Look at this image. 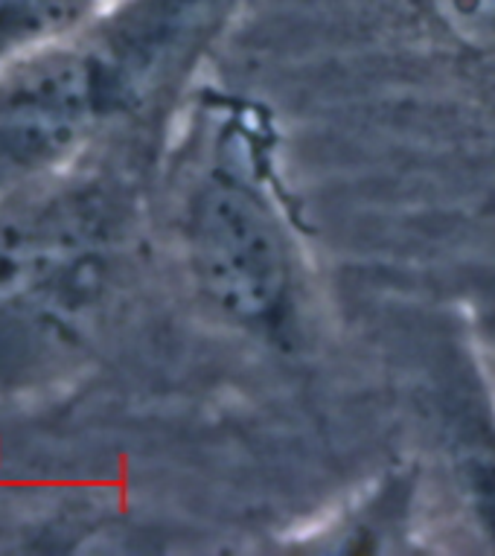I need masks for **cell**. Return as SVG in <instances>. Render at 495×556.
Wrapping results in <instances>:
<instances>
[{"label": "cell", "mask_w": 495, "mask_h": 556, "mask_svg": "<svg viewBox=\"0 0 495 556\" xmlns=\"http://www.w3.org/2000/svg\"><path fill=\"white\" fill-rule=\"evenodd\" d=\"M131 239V190L100 149L0 192V393L50 388L88 356Z\"/></svg>", "instance_id": "1"}, {"label": "cell", "mask_w": 495, "mask_h": 556, "mask_svg": "<svg viewBox=\"0 0 495 556\" xmlns=\"http://www.w3.org/2000/svg\"><path fill=\"white\" fill-rule=\"evenodd\" d=\"M237 0H111L82 27L0 64V192L100 149Z\"/></svg>", "instance_id": "2"}, {"label": "cell", "mask_w": 495, "mask_h": 556, "mask_svg": "<svg viewBox=\"0 0 495 556\" xmlns=\"http://www.w3.org/2000/svg\"><path fill=\"white\" fill-rule=\"evenodd\" d=\"M251 149L239 137V155H216L193 181L181 213L190 271L207 301L248 327L280 320L292 289V256L283 219L251 164Z\"/></svg>", "instance_id": "3"}, {"label": "cell", "mask_w": 495, "mask_h": 556, "mask_svg": "<svg viewBox=\"0 0 495 556\" xmlns=\"http://www.w3.org/2000/svg\"><path fill=\"white\" fill-rule=\"evenodd\" d=\"M111 0H0V64L67 36Z\"/></svg>", "instance_id": "4"}, {"label": "cell", "mask_w": 495, "mask_h": 556, "mask_svg": "<svg viewBox=\"0 0 495 556\" xmlns=\"http://www.w3.org/2000/svg\"><path fill=\"white\" fill-rule=\"evenodd\" d=\"M469 495L478 502V516L495 539V464L478 460L469 466Z\"/></svg>", "instance_id": "5"}]
</instances>
